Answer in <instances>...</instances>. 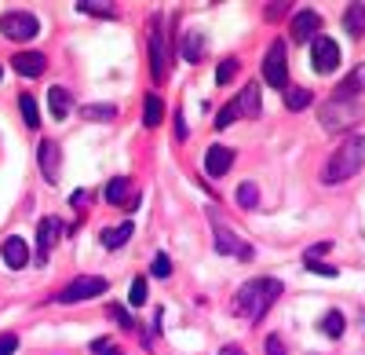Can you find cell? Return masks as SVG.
Wrapping results in <instances>:
<instances>
[{
  "label": "cell",
  "instance_id": "1",
  "mask_svg": "<svg viewBox=\"0 0 365 355\" xmlns=\"http://www.w3.org/2000/svg\"><path fill=\"white\" fill-rule=\"evenodd\" d=\"M277 297H282V282H277V279H252V282H245L238 293H234L230 311H234V315L252 319V322H260Z\"/></svg>",
  "mask_w": 365,
  "mask_h": 355
},
{
  "label": "cell",
  "instance_id": "2",
  "mask_svg": "<svg viewBox=\"0 0 365 355\" xmlns=\"http://www.w3.org/2000/svg\"><path fill=\"white\" fill-rule=\"evenodd\" d=\"M365 169V136H347L340 147L329 154L325 169H321V183H347L351 176H358Z\"/></svg>",
  "mask_w": 365,
  "mask_h": 355
},
{
  "label": "cell",
  "instance_id": "3",
  "mask_svg": "<svg viewBox=\"0 0 365 355\" xmlns=\"http://www.w3.org/2000/svg\"><path fill=\"white\" fill-rule=\"evenodd\" d=\"M318 121L325 132H347L361 121V103L358 99H329L325 107H321Z\"/></svg>",
  "mask_w": 365,
  "mask_h": 355
},
{
  "label": "cell",
  "instance_id": "4",
  "mask_svg": "<svg viewBox=\"0 0 365 355\" xmlns=\"http://www.w3.org/2000/svg\"><path fill=\"white\" fill-rule=\"evenodd\" d=\"M106 293V279H99V275H80V279H73L62 293L55 297L59 304H80V301H92V297H102Z\"/></svg>",
  "mask_w": 365,
  "mask_h": 355
},
{
  "label": "cell",
  "instance_id": "5",
  "mask_svg": "<svg viewBox=\"0 0 365 355\" xmlns=\"http://www.w3.org/2000/svg\"><path fill=\"white\" fill-rule=\"evenodd\" d=\"M263 77L270 88H285L289 85V62H285V40H274L270 52L263 55Z\"/></svg>",
  "mask_w": 365,
  "mask_h": 355
},
{
  "label": "cell",
  "instance_id": "6",
  "mask_svg": "<svg viewBox=\"0 0 365 355\" xmlns=\"http://www.w3.org/2000/svg\"><path fill=\"white\" fill-rule=\"evenodd\" d=\"M0 33H8L11 40H30L40 33V23L30 11H8V15H0Z\"/></svg>",
  "mask_w": 365,
  "mask_h": 355
},
{
  "label": "cell",
  "instance_id": "7",
  "mask_svg": "<svg viewBox=\"0 0 365 355\" xmlns=\"http://www.w3.org/2000/svg\"><path fill=\"white\" fill-rule=\"evenodd\" d=\"M311 66H314V74H333L340 66V45L333 37H314L311 40Z\"/></svg>",
  "mask_w": 365,
  "mask_h": 355
},
{
  "label": "cell",
  "instance_id": "8",
  "mask_svg": "<svg viewBox=\"0 0 365 355\" xmlns=\"http://www.w3.org/2000/svg\"><path fill=\"white\" fill-rule=\"evenodd\" d=\"M150 74H154V81L168 77V45H164L161 18H154V33H150Z\"/></svg>",
  "mask_w": 365,
  "mask_h": 355
},
{
  "label": "cell",
  "instance_id": "9",
  "mask_svg": "<svg viewBox=\"0 0 365 355\" xmlns=\"http://www.w3.org/2000/svg\"><path fill=\"white\" fill-rule=\"evenodd\" d=\"M321 30V15L318 11H299L292 15V40L296 45H307V40H314Z\"/></svg>",
  "mask_w": 365,
  "mask_h": 355
},
{
  "label": "cell",
  "instance_id": "10",
  "mask_svg": "<svg viewBox=\"0 0 365 355\" xmlns=\"http://www.w3.org/2000/svg\"><path fill=\"white\" fill-rule=\"evenodd\" d=\"M230 165H234V151L223 147V143H212L208 154H205V173L208 176H223V173H230Z\"/></svg>",
  "mask_w": 365,
  "mask_h": 355
},
{
  "label": "cell",
  "instance_id": "11",
  "mask_svg": "<svg viewBox=\"0 0 365 355\" xmlns=\"http://www.w3.org/2000/svg\"><path fill=\"white\" fill-rule=\"evenodd\" d=\"M11 70L23 74V77H40V74L48 70V59L40 55V52H18V55L11 59Z\"/></svg>",
  "mask_w": 365,
  "mask_h": 355
},
{
  "label": "cell",
  "instance_id": "12",
  "mask_svg": "<svg viewBox=\"0 0 365 355\" xmlns=\"http://www.w3.org/2000/svg\"><path fill=\"white\" fill-rule=\"evenodd\" d=\"M37 158H40V169H44V180H48V183H59V158H62L59 143H55V139H44V143H40V151H37Z\"/></svg>",
  "mask_w": 365,
  "mask_h": 355
},
{
  "label": "cell",
  "instance_id": "13",
  "mask_svg": "<svg viewBox=\"0 0 365 355\" xmlns=\"http://www.w3.org/2000/svg\"><path fill=\"white\" fill-rule=\"evenodd\" d=\"M0 257H4V264H8L11 271H18V267L30 264V245H26L23 238H8L4 249H0Z\"/></svg>",
  "mask_w": 365,
  "mask_h": 355
},
{
  "label": "cell",
  "instance_id": "14",
  "mask_svg": "<svg viewBox=\"0 0 365 355\" xmlns=\"http://www.w3.org/2000/svg\"><path fill=\"white\" fill-rule=\"evenodd\" d=\"M179 48H183V62H201V59H205V33L186 30Z\"/></svg>",
  "mask_w": 365,
  "mask_h": 355
},
{
  "label": "cell",
  "instance_id": "15",
  "mask_svg": "<svg viewBox=\"0 0 365 355\" xmlns=\"http://www.w3.org/2000/svg\"><path fill=\"white\" fill-rule=\"evenodd\" d=\"M216 249H220V253H230V257H252V249H249L238 235H230L227 227H220V235H216Z\"/></svg>",
  "mask_w": 365,
  "mask_h": 355
},
{
  "label": "cell",
  "instance_id": "16",
  "mask_svg": "<svg viewBox=\"0 0 365 355\" xmlns=\"http://www.w3.org/2000/svg\"><path fill=\"white\" fill-rule=\"evenodd\" d=\"M48 107H52V114H55L59 121H66V114L73 110V95L62 88V85H55V88L48 92Z\"/></svg>",
  "mask_w": 365,
  "mask_h": 355
},
{
  "label": "cell",
  "instance_id": "17",
  "mask_svg": "<svg viewBox=\"0 0 365 355\" xmlns=\"http://www.w3.org/2000/svg\"><path fill=\"white\" fill-rule=\"evenodd\" d=\"M161 117H164V103H161L157 92H150V95L143 99V124H146V129H157Z\"/></svg>",
  "mask_w": 365,
  "mask_h": 355
},
{
  "label": "cell",
  "instance_id": "18",
  "mask_svg": "<svg viewBox=\"0 0 365 355\" xmlns=\"http://www.w3.org/2000/svg\"><path fill=\"white\" fill-rule=\"evenodd\" d=\"M59 235H66V223H62V220H55V216L40 220V231H37V238H40V249H52V245L59 242Z\"/></svg>",
  "mask_w": 365,
  "mask_h": 355
},
{
  "label": "cell",
  "instance_id": "19",
  "mask_svg": "<svg viewBox=\"0 0 365 355\" xmlns=\"http://www.w3.org/2000/svg\"><path fill=\"white\" fill-rule=\"evenodd\" d=\"M358 92H365V66H361V70H354L347 81H340V85H336V95H333V99H354Z\"/></svg>",
  "mask_w": 365,
  "mask_h": 355
},
{
  "label": "cell",
  "instance_id": "20",
  "mask_svg": "<svg viewBox=\"0 0 365 355\" xmlns=\"http://www.w3.org/2000/svg\"><path fill=\"white\" fill-rule=\"evenodd\" d=\"M343 30L351 37H365V4H351L343 11Z\"/></svg>",
  "mask_w": 365,
  "mask_h": 355
},
{
  "label": "cell",
  "instance_id": "21",
  "mask_svg": "<svg viewBox=\"0 0 365 355\" xmlns=\"http://www.w3.org/2000/svg\"><path fill=\"white\" fill-rule=\"evenodd\" d=\"M238 107L245 117H260V85H245L241 99H238Z\"/></svg>",
  "mask_w": 365,
  "mask_h": 355
},
{
  "label": "cell",
  "instance_id": "22",
  "mask_svg": "<svg viewBox=\"0 0 365 355\" xmlns=\"http://www.w3.org/2000/svg\"><path fill=\"white\" fill-rule=\"evenodd\" d=\"M128 238H132V223H121V227H110V231H102V245H106V249H121Z\"/></svg>",
  "mask_w": 365,
  "mask_h": 355
},
{
  "label": "cell",
  "instance_id": "23",
  "mask_svg": "<svg viewBox=\"0 0 365 355\" xmlns=\"http://www.w3.org/2000/svg\"><path fill=\"white\" fill-rule=\"evenodd\" d=\"M128 194H132V183H128L124 176L110 180V187H106V202H110V205H124Z\"/></svg>",
  "mask_w": 365,
  "mask_h": 355
},
{
  "label": "cell",
  "instance_id": "24",
  "mask_svg": "<svg viewBox=\"0 0 365 355\" xmlns=\"http://www.w3.org/2000/svg\"><path fill=\"white\" fill-rule=\"evenodd\" d=\"M318 330L325 333V337H343V315L340 311H325V315H321V322H318Z\"/></svg>",
  "mask_w": 365,
  "mask_h": 355
},
{
  "label": "cell",
  "instance_id": "25",
  "mask_svg": "<svg viewBox=\"0 0 365 355\" xmlns=\"http://www.w3.org/2000/svg\"><path fill=\"white\" fill-rule=\"evenodd\" d=\"M311 103H314V92H311V88H289V92H285V107H289V110H307Z\"/></svg>",
  "mask_w": 365,
  "mask_h": 355
},
{
  "label": "cell",
  "instance_id": "26",
  "mask_svg": "<svg viewBox=\"0 0 365 355\" xmlns=\"http://www.w3.org/2000/svg\"><path fill=\"white\" fill-rule=\"evenodd\" d=\"M18 110H23V121L30 124V129H37V124H40V107H37V99L30 92L18 95Z\"/></svg>",
  "mask_w": 365,
  "mask_h": 355
},
{
  "label": "cell",
  "instance_id": "27",
  "mask_svg": "<svg viewBox=\"0 0 365 355\" xmlns=\"http://www.w3.org/2000/svg\"><path fill=\"white\" fill-rule=\"evenodd\" d=\"M80 117L84 121H110V117H117V110L106 107V103H99V107L92 103V107H80Z\"/></svg>",
  "mask_w": 365,
  "mask_h": 355
},
{
  "label": "cell",
  "instance_id": "28",
  "mask_svg": "<svg viewBox=\"0 0 365 355\" xmlns=\"http://www.w3.org/2000/svg\"><path fill=\"white\" fill-rule=\"evenodd\" d=\"M238 205L241 209H256V205H260V187H256V183H241L238 187Z\"/></svg>",
  "mask_w": 365,
  "mask_h": 355
},
{
  "label": "cell",
  "instance_id": "29",
  "mask_svg": "<svg viewBox=\"0 0 365 355\" xmlns=\"http://www.w3.org/2000/svg\"><path fill=\"white\" fill-rule=\"evenodd\" d=\"M238 117H241V107H238V99H234V103H227V107L216 114V129H230Z\"/></svg>",
  "mask_w": 365,
  "mask_h": 355
},
{
  "label": "cell",
  "instance_id": "30",
  "mask_svg": "<svg viewBox=\"0 0 365 355\" xmlns=\"http://www.w3.org/2000/svg\"><path fill=\"white\" fill-rule=\"evenodd\" d=\"M234 74H238V59H223L220 62V70H216V85H230V81H234Z\"/></svg>",
  "mask_w": 365,
  "mask_h": 355
},
{
  "label": "cell",
  "instance_id": "31",
  "mask_svg": "<svg viewBox=\"0 0 365 355\" xmlns=\"http://www.w3.org/2000/svg\"><path fill=\"white\" fill-rule=\"evenodd\" d=\"M128 304H132V308L146 304V279H143V275L132 282V293H128Z\"/></svg>",
  "mask_w": 365,
  "mask_h": 355
},
{
  "label": "cell",
  "instance_id": "32",
  "mask_svg": "<svg viewBox=\"0 0 365 355\" xmlns=\"http://www.w3.org/2000/svg\"><path fill=\"white\" fill-rule=\"evenodd\" d=\"M92 351H95V355H124V351H121V348H117L110 337H99V341H92Z\"/></svg>",
  "mask_w": 365,
  "mask_h": 355
},
{
  "label": "cell",
  "instance_id": "33",
  "mask_svg": "<svg viewBox=\"0 0 365 355\" xmlns=\"http://www.w3.org/2000/svg\"><path fill=\"white\" fill-rule=\"evenodd\" d=\"M154 275H157V279H168V275H172V260H168L164 253L154 257Z\"/></svg>",
  "mask_w": 365,
  "mask_h": 355
},
{
  "label": "cell",
  "instance_id": "34",
  "mask_svg": "<svg viewBox=\"0 0 365 355\" xmlns=\"http://www.w3.org/2000/svg\"><path fill=\"white\" fill-rule=\"evenodd\" d=\"M18 348V337L15 333H0V355H11Z\"/></svg>",
  "mask_w": 365,
  "mask_h": 355
},
{
  "label": "cell",
  "instance_id": "35",
  "mask_svg": "<svg viewBox=\"0 0 365 355\" xmlns=\"http://www.w3.org/2000/svg\"><path fill=\"white\" fill-rule=\"evenodd\" d=\"M267 355H285V344H282V337H267Z\"/></svg>",
  "mask_w": 365,
  "mask_h": 355
},
{
  "label": "cell",
  "instance_id": "36",
  "mask_svg": "<svg viewBox=\"0 0 365 355\" xmlns=\"http://www.w3.org/2000/svg\"><path fill=\"white\" fill-rule=\"evenodd\" d=\"M307 267H311V271H318V275H329V279H336V267H329V264H318V260H307Z\"/></svg>",
  "mask_w": 365,
  "mask_h": 355
},
{
  "label": "cell",
  "instance_id": "37",
  "mask_svg": "<svg viewBox=\"0 0 365 355\" xmlns=\"http://www.w3.org/2000/svg\"><path fill=\"white\" fill-rule=\"evenodd\" d=\"M110 315H114V319H117V322H121L124 330H136V322H132V315H124V311H121V308H110Z\"/></svg>",
  "mask_w": 365,
  "mask_h": 355
},
{
  "label": "cell",
  "instance_id": "38",
  "mask_svg": "<svg viewBox=\"0 0 365 355\" xmlns=\"http://www.w3.org/2000/svg\"><path fill=\"white\" fill-rule=\"evenodd\" d=\"M176 136H179V139H186V136H190V129H186V121H183V110L176 114Z\"/></svg>",
  "mask_w": 365,
  "mask_h": 355
},
{
  "label": "cell",
  "instance_id": "39",
  "mask_svg": "<svg viewBox=\"0 0 365 355\" xmlns=\"http://www.w3.org/2000/svg\"><path fill=\"white\" fill-rule=\"evenodd\" d=\"M285 15V0H282V4H274V8H267V18H282Z\"/></svg>",
  "mask_w": 365,
  "mask_h": 355
},
{
  "label": "cell",
  "instance_id": "40",
  "mask_svg": "<svg viewBox=\"0 0 365 355\" xmlns=\"http://www.w3.org/2000/svg\"><path fill=\"white\" fill-rule=\"evenodd\" d=\"M220 355H245V351H241V348H238V344H227V348H223V351H220Z\"/></svg>",
  "mask_w": 365,
  "mask_h": 355
},
{
  "label": "cell",
  "instance_id": "41",
  "mask_svg": "<svg viewBox=\"0 0 365 355\" xmlns=\"http://www.w3.org/2000/svg\"><path fill=\"white\" fill-rule=\"evenodd\" d=\"M0 77H4V66H0Z\"/></svg>",
  "mask_w": 365,
  "mask_h": 355
}]
</instances>
